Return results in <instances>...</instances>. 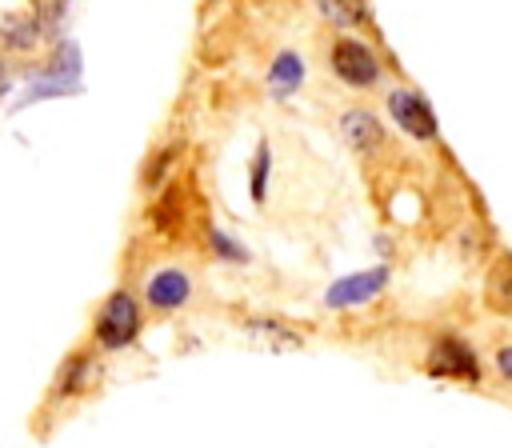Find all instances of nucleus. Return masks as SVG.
Segmentation results:
<instances>
[{
    "mask_svg": "<svg viewBox=\"0 0 512 448\" xmlns=\"http://www.w3.org/2000/svg\"><path fill=\"white\" fill-rule=\"evenodd\" d=\"M428 372L432 376H448V380H476L480 364L472 356V348L460 336H440L428 352Z\"/></svg>",
    "mask_w": 512,
    "mask_h": 448,
    "instance_id": "423d86ee",
    "label": "nucleus"
},
{
    "mask_svg": "<svg viewBox=\"0 0 512 448\" xmlns=\"http://www.w3.org/2000/svg\"><path fill=\"white\" fill-rule=\"evenodd\" d=\"M340 132H344V140H348L356 152H368V148H376V144L384 140L380 120H376L372 112H364V108L344 112V116H340Z\"/></svg>",
    "mask_w": 512,
    "mask_h": 448,
    "instance_id": "6e6552de",
    "label": "nucleus"
},
{
    "mask_svg": "<svg viewBox=\"0 0 512 448\" xmlns=\"http://www.w3.org/2000/svg\"><path fill=\"white\" fill-rule=\"evenodd\" d=\"M144 328V316H140V300L128 292V288H112L104 296V304L96 308V320H92V340L108 352L116 348H128Z\"/></svg>",
    "mask_w": 512,
    "mask_h": 448,
    "instance_id": "f257e3e1",
    "label": "nucleus"
},
{
    "mask_svg": "<svg viewBox=\"0 0 512 448\" xmlns=\"http://www.w3.org/2000/svg\"><path fill=\"white\" fill-rule=\"evenodd\" d=\"M496 372H500L504 380H512V344H504V348L496 352Z\"/></svg>",
    "mask_w": 512,
    "mask_h": 448,
    "instance_id": "f8f14e48",
    "label": "nucleus"
},
{
    "mask_svg": "<svg viewBox=\"0 0 512 448\" xmlns=\"http://www.w3.org/2000/svg\"><path fill=\"white\" fill-rule=\"evenodd\" d=\"M388 280H392V264H388V260H380V264H372V268H360V272H348V276L332 280V284L324 288L320 304H324L328 312L364 308V304H372V300H380V296H384Z\"/></svg>",
    "mask_w": 512,
    "mask_h": 448,
    "instance_id": "f03ea898",
    "label": "nucleus"
},
{
    "mask_svg": "<svg viewBox=\"0 0 512 448\" xmlns=\"http://www.w3.org/2000/svg\"><path fill=\"white\" fill-rule=\"evenodd\" d=\"M208 248H212V256L224 260V264H248V260H252L248 244H240V240H236L232 232H224V228H208Z\"/></svg>",
    "mask_w": 512,
    "mask_h": 448,
    "instance_id": "1a4fd4ad",
    "label": "nucleus"
},
{
    "mask_svg": "<svg viewBox=\"0 0 512 448\" xmlns=\"http://www.w3.org/2000/svg\"><path fill=\"white\" fill-rule=\"evenodd\" d=\"M188 300H192V276H188L184 268H176V264L156 268V272L144 280V304H148L152 312H160V316L180 312Z\"/></svg>",
    "mask_w": 512,
    "mask_h": 448,
    "instance_id": "20e7f679",
    "label": "nucleus"
},
{
    "mask_svg": "<svg viewBox=\"0 0 512 448\" xmlns=\"http://www.w3.org/2000/svg\"><path fill=\"white\" fill-rule=\"evenodd\" d=\"M320 8L336 24H360L364 20V0H320Z\"/></svg>",
    "mask_w": 512,
    "mask_h": 448,
    "instance_id": "9b49d317",
    "label": "nucleus"
},
{
    "mask_svg": "<svg viewBox=\"0 0 512 448\" xmlns=\"http://www.w3.org/2000/svg\"><path fill=\"white\" fill-rule=\"evenodd\" d=\"M388 116L412 140H432L436 136V112H432V104L416 88H392L388 92Z\"/></svg>",
    "mask_w": 512,
    "mask_h": 448,
    "instance_id": "39448f33",
    "label": "nucleus"
},
{
    "mask_svg": "<svg viewBox=\"0 0 512 448\" xmlns=\"http://www.w3.org/2000/svg\"><path fill=\"white\" fill-rule=\"evenodd\" d=\"M300 84H304V60H300L292 48L276 52V60H272V68H268V92H272L276 100H288V96L300 92Z\"/></svg>",
    "mask_w": 512,
    "mask_h": 448,
    "instance_id": "0eeeda50",
    "label": "nucleus"
},
{
    "mask_svg": "<svg viewBox=\"0 0 512 448\" xmlns=\"http://www.w3.org/2000/svg\"><path fill=\"white\" fill-rule=\"evenodd\" d=\"M328 60H332V72L344 84H352V88H372L380 80V56L364 40H356V36H340L332 44V56Z\"/></svg>",
    "mask_w": 512,
    "mask_h": 448,
    "instance_id": "7ed1b4c3",
    "label": "nucleus"
},
{
    "mask_svg": "<svg viewBox=\"0 0 512 448\" xmlns=\"http://www.w3.org/2000/svg\"><path fill=\"white\" fill-rule=\"evenodd\" d=\"M268 180H272V148L260 144L256 156H252V180H248L252 204H264V196H268Z\"/></svg>",
    "mask_w": 512,
    "mask_h": 448,
    "instance_id": "9d476101",
    "label": "nucleus"
}]
</instances>
